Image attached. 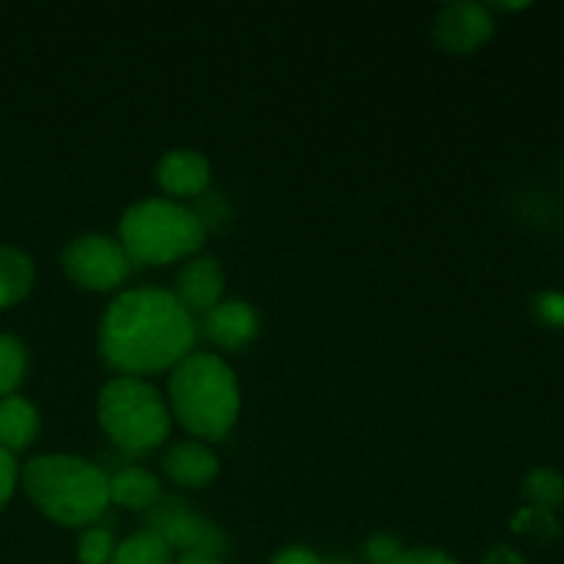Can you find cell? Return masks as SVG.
Here are the masks:
<instances>
[{
  "instance_id": "7402d4cb",
  "label": "cell",
  "mask_w": 564,
  "mask_h": 564,
  "mask_svg": "<svg viewBox=\"0 0 564 564\" xmlns=\"http://www.w3.org/2000/svg\"><path fill=\"white\" fill-rule=\"evenodd\" d=\"M394 564H460L452 554L441 549H402Z\"/></svg>"
},
{
  "instance_id": "d4e9b609",
  "label": "cell",
  "mask_w": 564,
  "mask_h": 564,
  "mask_svg": "<svg viewBox=\"0 0 564 564\" xmlns=\"http://www.w3.org/2000/svg\"><path fill=\"white\" fill-rule=\"evenodd\" d=\"M482 564H529V562L523 560L516 549H510V545H496V549H490L488 554H485Z\"/></svg>"
},
{
  "instance_id": "8fae6325",
  "label": "cell",
  "mask_w": 564,
  "mask_h": 564,
  "mask_svg": "<svg viewBox=\"0 0 564 564\" xmlns=\"http://www.w3.org/2000/svg\"><path fill=\"white\" fill-rule=\"evenodd\" d=\"M220 471V460L209 444L196 438L176 441L163 455V474L180 488L202 490L215 482Z\"/></svg>"
},
{
  "instance_id": "5bb4252c",
  "label": "cell",
  "mask_w": 564,
  "mask_h": 564,
  "mask_svg": "<svg viewBox=\"0 0 564 564\" xmlns=\"http://www.w3.org/2000/svg\"><path fill=\"white\" fill-rule=\"evenodd\" d=\"M110 505L124 507V510H152L160 501V482L147 468H121L116 477H110Z\"/></svg>"
},
{
  "instance_id": "7c38bea8",
  "label": "cell",
  "mask_w": 564,
  "mask_h": 564,
  "mask_svg": "<svg viewBox=\"0 0 564 564\" xmlns=\"http://www.w3.org/2000/svg\"><path fill=\"white\" fill-rule=\"evenodd\" d=\"M204 334L224 350H240L259 334V314L246 301H220L204 314Z\"/></svg>"
},
{
  "instance_id": "2e32d148",
  "label": "cell",
  "mask_w": 564,
  "mask_h": 564,
  "mask_svg": "<svg viewBox=\"0 0 564 564\" xmlns=\"http://www.w3.org/2000/svg\"><path fill=\"white\" fill-rule=\"evenodd\" d=\"M176 556L158 534H152L149 529L143 532L130 534L127 540L116 543L113 560L110 564H174Z\"/></svg>"
},
{
  "instance_id": "cb8c5ba5",
  "label": "cell",
  "mask_w": 564,
  "mask_h": 564,
  "mask_svg": "<svg viewBox=\"0 0 564 564\" xmlns=\"http://www.w3.org/2000/svg\"><path fill=\"white\" fill-rule=\"evenodd\" d=\"M270 564H325V560L317 551L303 549V545H286V549L275 551Z\"/></svg>"
},
{
  "instance_id": "484cf974",
  "label": "cell",
  "mask_w": 564,
  "mask_h": 564,
  "mask_svg": "<svg viewBox=\"0 0 564 564\" xmlns=\"http://www.w3.org/2000/svg\"><path fill=\"white\" fill-rule=\"evenodd\" d=\"M174 564H224L218 556H204V554H187V556H176Z\"/></svg>"
},
{
  "instance_id": "ac0fdd59",
  "label": "cell",
  "mask_w": 564,
  "mask_h": 564,
  "mask_svg": "<svg viewBox=\"0 0 564 564\" xmlns=\"http://www.w3.org/2000/svg\"><path fill=\"white\" fill-rule=\"evenodd\" d=\"M28 369V352L17 336L0 334V400L14 394Z\"/></svg>"
},
{
  "instance_id": "5b68a950",
  "label": "cell",
  "mask_w": 564,
  "mask_h": 564,
  "mask_svg": "<svg viewBox=\"0 0 564 564\" xmlns=\"http://www.w3.org/2000/svg\"><path fill=\"white\" fill-rule=\"evenodd\" d=\"M97 419L110 441L127 455L158 449L171 433V411L165 397L143 378L108 380L97 397Z\"/></svg>"
},
{
  "instance_id": "7a4b0ae2",
  "label": "cell",
  "mask_w": 564,
  "mask_h": 564,
  "mask_svg": "<svg viewBox=\"0 0 564 564\" xmlns=\"http://www.w3.org/2000/svg\"><path fill=\"white\" fill-rule=\"evenodd\" d=\"M169 411L191 438L220 441L240 416V386L229 364L215 352H191L169 378Z\"/></svg>"
},
{
  "instance_id": "d6986e66",
  "label": "cell",
  "mask_w": 564,
  "mask_h": 564,
  "mask_svg": "<svg viewBox=\"0 0 564 564\" xmlns=\"http://www.w3.org/2000/svg\"><path fill=\"white\" fill-rule=\"evenodd\" d=\"M512 529L518 534H527L529 540L540 545H549L560 538V523H556L554 512L538 510V507H523L512 521Z\"/></svg>"
},
{
  "instance_id": "3957f363",
  "label": "cell",
  "mask_w": 564,
  "mask_h": 564,
  "mask_svg": "<svg viewBox=\"0 0 564 564\" xmlns=\"http://www.w3.org/2000/svg\"><path fill=\"white\" fill-rule=\"evenodd\" d=\"M110 477L75 455H39L22 471V488L42 516L61 527H91L110 507Z\"/></svg>"
},
{
  "instance_id": "9c48e42d",
  "label": "cell",
  "mask_w": 564,
  "mask_h": 564,
  "mask_svg": "<svg viewBox=\"0 0 564 564\" xmlns=\"http://www.w3.org/2000/svg\"><path fill=\"white\" fill-rule=\"evenodd\" d=\"M154 176H158V185L165 198L182 204L185 198H196L207 191L209 180H213V165L202 152L171 149L160 158Z\"/></svg>"
},
{
  "instance_id": "30bf717a",
  "label": "cell",
  "mask_w": 564,
  "mask_h": 564,
  "mask_svg": "<svg viewBox=\"0 0 564 564\" xmlns=\"http://www.w3.org/2000/svg\"><path fill=\"white\" fill-rule=\"evenodd\" d=\"M224 286L226 281L218 259L193 257L176 275V286L171 295L191 317H196V314H207L218 306L220 297H224Z\"/></svg>"
},
{
  "instance_id": "277c9868",
  "label": "cell",
  "mask_w": 564,
  "mask_h": 564,
  "mask_svg": "<svg viewBox=\"0 0 564 564\" xmlns=\"http://www.w3.org/2000/svg\"><path fill=\"white\" fill-rule=\"evenodd\" d=\"M202 218L171 198H141L124 209L119 224V246L130 264L163 268L187 262L204 246Z\"/></svg>"
},
{
  "instance_id": "4316f807",
  "label": "cell",
  "mask_w": 564,
  "mask_h": 564,
  "mask_svg": "<svg viewBox=\"0 0 564 564\" xmlns=\"http://www.w3.org/2000/svg\"><path fill=\"white\" fill-rule=\"evenodd\" d=\"M325 564H347V562H341V560H330V562H325Z\"/></svg>"
},
{
  "instance_id": "52a82bcc",
  "label": "cell",
  "mask_w": 564,
  "mask_h": 564,
  "mask_svg": "<svg viewBox=\"0 0 564 564\" xmlns=\"http://www.w3.org/2000/svg\"><path fill=\"white\" fill-rule=\"evenodd\" d=\"M149 532L158 534L174 554H204V556H218L226 551V538L215 523L207 518L196 516L187 510L182 501L169 499L158 501L149 510Z\"/></svg>"
},
{
  "instance_id": "44dd1931",
  "label": "cell",
  "mask_w": 564,
  "mask_h": 564,
  "mask_svg": "<svg viewBox=\"0 0 564 564\" xmlns=\"http://www.w3.org/2000/svg\"><path fill=\"white\" fill-rule=\"evenodd\" d=\"M400 554V543L394 538H389V534H375L367 543V556L372 560V564H394Z\"/></svg>"
},
{
  "instance_id": "9a60e30c",
  "label": "cell",
  "mask_w": 564,
  "mask_h": 564,
  "mask_svg": "<svg viewBox=\"0 0 564 564\" xmlns=\"http://www.w3.org/2000/svg\"><path fill=\"white\" fill-rule=\"evenodd\" d=\"M33 262L11 246H0V308L17 306L31 292Z\"/></svg>"
},
{
  "instance_id": "603a6c76",
  "label": "cell",
  "mask_w": 564,
  "mask_h": 564,
  "mask_svg": "<svg viewBox=\"0 0 564 564\" xmlns=\"http://www.w3.org/2000/svg\"><path fill=\"white\" fill-rule=\"evenodd\" d=\"M17 488V463L14 455L6 449H0V510L9 505V499L14 496Z\"/></svg>"
},
{
  "instance_id": "8992f818",
  "label": "cell",
  "mask_w": 564,
  "mask_h": 564,
  "mask_svg": "<svg viewBox=\"0 0 564 564\" xmlns=\"http://www.w3.org/2000/svg\"><path fill=\"white\" fill-rule=\"evenodd\" d=\"M61 268L72 284L88 292H110L130 275V259L119 240L105 235H80L66 242Z\"/></svg>"
},
{
  "instance_id": "6da1fadb",
  "label": "cell",
  "mask_w": 564,
  "mask_h": 564,
  "mask_svg": "<svg viewBox=\"0 0 564 564\" xmlns=\"http://www.w3.org/2000/svg\"><path fill=\"white\" fill-rule=\"evenodd\" d=\"M196 323L169 290L138 286L116 297L99 323V352L127 378L169 372L193 352Z\"/></svg>"
},
{
  "instance_id": "4fadbf2b",
  "label": "cell",
  "mask_w": 564,
  "mask_h": 564,
  "mask_svg": "<svg viewBox=\"0 0 564 564\" xmlns=\"http://www.w3.org/2000/svg\"><path fill=\"white\" fill-rule=\"evenodd\" d=\"M39 411L31 400L20 394H9L0 400V449L22 452L39 435Z\"/></svg>"
},
{
  "instance_id": "ffe728a7",
  "label": "cell",
  "mask_w": 564,
  "mask_h": 564,
  "mask_svg": "<svg viewBox=\"0 0 564 564\" xmlns=\"http://www.w3.org/2000/svg\"><path fill=\"white\" fill-rule=\"evenodd\" d=\"M116 551V540L108 529L91 527L77 540V562L80 564H110Z\"/></svg>"
},
{
  "instance_id": "e0dca14e",
  "label": "cell",
  "mask_w": 564,
  "mask_h": 564,
  "mask_svg": "<svg viewBox=\"0 0 564 564\" xmlns=\"http://www.w3.org/2000/svg\"><path fill=\"white\" fill-rule=\"evenodd\" d=\"M521 494L529 507L554 512L556 507L564 505V477L554 468H532L523 477Z\"/></svg>"
},
{
  "instance_id": "ba28073f",
  "label": "cell",
  "mask_w": 564,
  "mask_h": 564,
  "mask_svg": "<svg viewBox=\"0 0 564 564\" xmlns=\"http://www.w3.org/2000/svg\"><path fill=\"white\" fill-rule=\"evenodd\" d=\"M496 20L482 3H452L433 22V44L441 53L466 55L494 39Z\"/></svg>"
}]
</instances>
